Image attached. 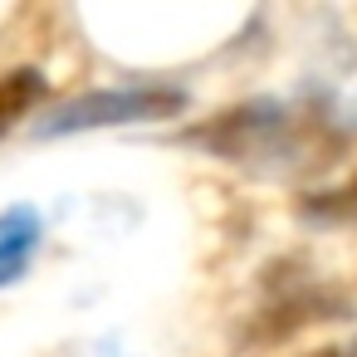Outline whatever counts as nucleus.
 <instances>
[{
	"label": "nucleus",
	"instance_id": "nucleus-1",
	"mask_svg": "<svg viewBox=\"0 0 357 357\" xmlns=\"http://www.w3.org/2000/svg\"><path fill=\"white\" fill-rule=\"evenodd\" d=\"M196 142L211 147L220 162H240V167L269 172V176L308 172V167L328 162V152H333L323 123L308 113H294L279 98H255L245 108L220 113L211 128L196 132Z\"/></svg>",
	"mask_w": 357,
	"mask_h": 357
},
{
	"label": "nucleus",
	"instance_id": "nucleus-2",
	"mask_svg": "<svg viewBox=\"0 0 357 357\" xmlns=\"http://www.w3.org/2000/svg\"><path fill=\"white\" fill-rule=\"evenodd\" d=\"M186 89L176 84H123V89H93L54 108L35 123V137H69V132H98V128H128V123H162L186 113Z\"/></svg>",
	"mask_w": 357,
	"mask_h": 357
},
{
	"label": "nucleus",
	"instance_id": "nucleus-3",
	"mask_svg": "<svg viewBox=\"0 0 357 357\" xmlns=\"http://www.w3.org/2000/svg\"><path fill=\"white\" fill-rule=\"evenodd\" d=\"M40 235H45V220H40L35 206L0 211V289H10L30 269V259L40 250Z\"/></svg>",
	"mask_w": 357,
	"mask_h": 357
},
{
	"label": "nucleus",
	"instance_id": "nucleus-4",
	"mask_svg": "<svg viewBox=\"0 0 357 357\" xmlns=\"http://www.w3.org/2000/svg\"><path fill=\"white\" fill-rule=\"evenodd\" d=\"M45 93H50V79L40 69H10V74H0V137H6L20 118H30Z\"/></svg>",
	"mask_w": 357,
	"mask_h": 357
},
{
	"label": "nucleus",
	"instance_id": "nucleus-5",
	"mask_svg": "<svg viewBox=\"0 0 357 357\" xmlns=\"http://www.w3.org/2000/svg\"><path fill=\"white\" fill-rule=\"evenodd\" d=\"M298 357H357V347H313V352H298Z\"/></svg>",
	"mask_w": 357,
	"mask_h": 357
}]
</instances>
